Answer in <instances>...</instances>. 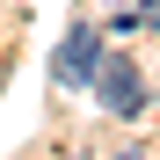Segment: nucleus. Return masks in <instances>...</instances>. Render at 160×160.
Instances as JSON below:
<instances>
[{"label":"nucleus","mask_w":160,"mask_h":160,"mask_svg":"<svg viewBox=\"0 0 160 160\" xmlns=\"http://www.w3.org/2000/svg\"><path fill=\"white\" fill-rule=\"evenodd\" d=\"M95 95H102V109H109V117H138V109H146V95H138V66H131L124 51H102V66H95Z\"/></svg>","instance_id":"nucleus-1"},{"label":"nucleus","mask_w":160,"mask_h":160,"mask_svg":"<svg viewBox=\"0 0 160 160\" xmlns=\"http://www.w3.org/2000/svg\"><path fill=\"white\" fill-rule=\"evenodd\" d=\"M95 66H102V29H88V22H80V29L58 44V58H51V80H58V88H88Z\"/></svg>","instance_id":"nucleus-2"},{"label":"nucleus","mask_w":160,"mask_h":160,"mask_svg":"<svg viewBox=\"0 0 160 160\" xmlns=\"http://www.w3.org/2000/svg\"><path fill=\"white\" fill-rule=\"evenodd\" d=\"M138 22H146V29H160V0H138Z\"/></svg>","instance_id":"nucleus-3"}]
</instances>
